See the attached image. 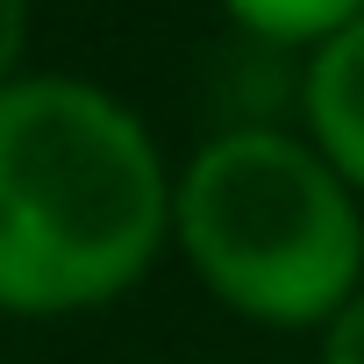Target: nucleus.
<instances>
[{"instance_id": "f257e3e1", "label": "nucleus", "mask_w": 364, "mask_h": 364, "mask_svg": "<svg viewBox=\"0 0 364 364\" xmlns=\"http://www.w3.org/2000/svg\"><path fill=\"white\" fill-rule=\"evenodd\" d=\"M171 250V157L86 72L0 86V314L72 321L129 300Z\"/></svg>"}, {"instance_id": "39448f33", "label": "nucleus", "mask_w": 364, "mask_h": 364, "mask_svg": "<svg viewBox=\"0 0 364 364\" xmlns=\"http://www.w3.org/2000/svg\"><path fill=\"white\" fill-rule=\"evenodd\" d=\"M314 350H321V364H364V286L328 314V328L314 336Z\"/></svg>"}, {"instance_id": "f03ea898", "label": "nucleus", "mask_w": 364, "mask_h": 364, "mask_svg": "<svg viewBox=\"0 0 364 364\" xmlns=\"http://www.w3.org/2000/svg\"><path fill=\"white\" fill-rule=\"evenodd\" d=\"M171 250L250 328L321 336L364 286V200L286 122H229L171 164Z\"/></svg>"}, {"instance_id": "7ed1b4c3", "label": "nucleus", "mask_w": 364, "mask_h": 364, "mask_svg": "<svg viewBox=\"0 0 364 364\" xmlns=\"http://www.w3.org/2000/svg\"><path fill=\"white\" fill-rule=\"evenodd\" d=\"M300 136L364 200V15L300 50Z\"/></svg>"}, {"instance_id": "20e7f679", "label": "nucleus", "mask_w": 364, "mask_h": 364, "mask_svg": "<svg viewBox=\"0 0 364 364\" xmlns=\"http://www.w3.org/2000/svg\"><path fill=\"white\" fill-rule=\"evenodd\" d=\"M215 8L257 36V43H279V50H314L321 36H336L350 15H364V0H215Z\"/></svg>"}, {"instance_id": "423d86ee", "label": "nucleus", "mask_w": 364, "mask_h": 364, "mask_svg": "<svg viewBox=\"0 0 364 364\" xmlns=\"http://www.w3.org/2000/svg\"><path fill=\"white\" fill-rule=\"evenodd\" d=\"M29 15L36 0H0V86H15L29 72Z\"/></svg>"}]
</instances>
